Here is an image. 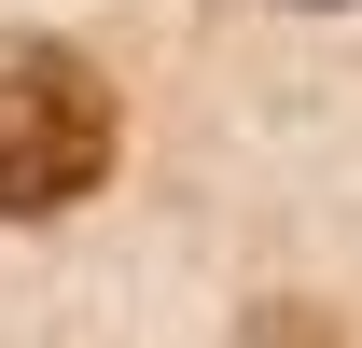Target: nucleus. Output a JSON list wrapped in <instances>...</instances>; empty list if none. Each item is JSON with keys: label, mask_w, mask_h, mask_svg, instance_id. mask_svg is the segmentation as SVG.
<instances>
[{"label": "nucleus", "mask_w": 362, "mask_h": 348, "mask_svg": "<svg viewBox=\"0 0 362 348\" xmlns=\"http://www.w3.org/2000/svg\"><path fill=\"white\" fill-rule=\"evenodd\" d=\"M126 153V112L84 42H0V223L84 209Z\"/></svg>", "instance_id": "f257e3e1"}]
</instances>
